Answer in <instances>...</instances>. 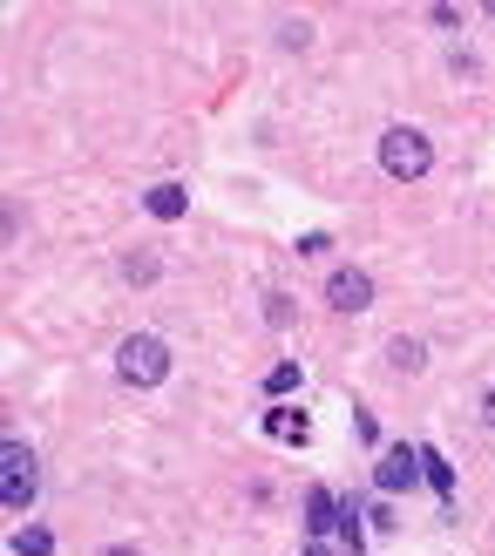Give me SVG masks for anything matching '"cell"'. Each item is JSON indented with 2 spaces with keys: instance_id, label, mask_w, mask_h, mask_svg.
Listing matches in <instances>:
<instances>
[{
  "instance_id": "cell-1",
  "label": "cell",
  "mask_w": 495,
  "mask_h": 556,
  "mask_svg": "<svg viewBox=\"0 0 495 556\" xmlns=\"http://www.w3.org/2000/svg\"><path fill=\"white\" fill-rule=\"evenodd\" d=\"M41 495V462H35V448L27 441H8L0 448V503L8 509H27Z\"/></svg>"
},
{
  "instance_id": "cell-2",
  "label": "cell",
  "mask_w": 495,
  "mask_h": 556,
  "mask_svg": "<svg viewBox=\"0 0 495 556\" xmlns=\"http://www.w3.org/2000/svg\"><path fill=\"white\" fill-rule=\"evenodd\" d=\"M428 163H434V143L421 129H388V136H380V170H388V177L415 184V177H428Z\"/></svg>"
},
{
  "instance_id": "cell-3",
  "label": "cell",
  "mask_w": 495,
  "mask_h": 556,
  "mask_svg": "<svg viewBox=\"0 0 495 556\" xmlns=\"http://www.w3.org/2000/svg\"><path fill=\"white\" fill-rule=\"evenodd\" d=\"M116 374H123L129 387H156L163 374H170V346H163L156 332H129L123 353H116Z\"/></svg>"
},
{
  "instance_id": "cell-4",
  "label": "cell",
  "mask_w": 495,
  "mask_h": 556,
  "mask_svg": "<svg viewBox=\"0 0 495 556\" xmlns=\"http://www.w3.org/2000/svg\"><path fill=\"white\" fill-rule=\"evenodd\" d=\"M373 482H380V495H401V489H415L421 482V448H380V468H373Z\"/></svg>"
},
{
  "instance_id": "cell-5",
  "label": "cell",
  "mask_w": 495,
  "mask_h": 556,
  "mask_svg": "<svg viewBox=\"0 0 495 556\" xmlns=\"http://www.w3.org/2000/svg\"><path fill=\"white\" fill-rule=\"evenodd\" d=\"M326 305H333V313H367V305H373V278L367 271H333V278H326Z\"/></svg>"
},
{
  "instance_id": "cell-6",
  "label": "cell",
  "mask_w": 495,
  "mask_h": 556,
  "mask_svg": "<svg viewBox=\"0 0 495 556\" xmlns=\"http://www.w3.org/2000/svg\"><path fill=\"white\" fill-rule=\"evenodd\" d=\"M340 516H346V503L333 489H306V536L313 543H326V530H340Z\"/></svg>"
},
{
  "instance_id": "cell-7",
  "label": "cell",
  "mask_w": 495,
  "mask_h": 556,
  "mask_svg": "<svg viewBox=\"0 0 495 556\" xmlns=\"http://www.w3.org/2000/svg\"><path fill=\"white\" fill-rule=\"evenodd\" d=\"M143 204H150V217H163V225H170V217H183V211H190V190H183V184H156Z\"/></svg>"
},
{
  "instance_id": "cell-8",
  "label": "cell",
  "mask_w": 495,
  "mask_h": 556,
  "mask_svg": "<svg viewBox=\"0 0 495 556\" xmlns=\"http://www.w3.org/2000/svg\"><path fill=\"white\" fill-rule=\"evenodd\" d=\"M265 434H271V441H306L313 428H306V414H292V407H271V414H265Z\"/></svg>"
},
{
  "instance_id": "cell-9",
  "label": "cell",
  "mask_w": 495,
  "mask_h": 556,
  "mask_svg": "<svg viewBox=\"0 0 495 556\" xmlns=\"http://www.w3.org/2000/svg\"><path fill=\"white\" fill-rule=\"evenodd\" d=\"M421 476H428L434 489H442V495H455V468L442 462V448H421Z\"/></svg>"
},
{
  "instance_id": "cell-10",
  "label": "cell",
  "mask_w": 495,
  "mask_h": 556,
  "mask_svg": "<svg viewBox=\"0 0 495 556\" xmlns=\"http://www.w3.org/2000/svg\"><path fill=\"white\" fill-rule=\"evenodd\" d=\"M14 549H21V556H48V549H54V536H48V530H21V536H14Z\"/></svg>"
},
{
  "instance_id": "cell-11",
  "label": "cell",
  "mask_w": 495,
  "mask_h": 556,
  "mask_svg": "<svg viewBox=\"0 0 495 556\" xmlns=\"http://www.w3.org/2000/svg\"><path fill=\"white\" fill-rule=\"evenodd\" d=\"M394 367L401 374H421V346L415 340H394Z\"/></svg>"
},
{
  "instance_id": "cell-12",
  "label": "cell",
  "mask_w": 495,
  "mask_h": 556,
  "mask_svg": "<svg viewBox=\"0 0 495 556\" xmlns=\"http://www.w3.org/2000/svg\"><path fill=\"white\" fill-rule=\"evenodd\" d=\"M265 387H271V394H285V387H299V367H292V359H285V367H271Z\"/></svg>"
},
{
  "instance_id": "cell-13",
  "label": "cell",
  "mask_w": 495,
  "mask_h": 556,
  "mask_svg": "<svg viewBox=\"0 0 495 556\" xmlns=\"http://www.w3.org/2000/svg\"><path fill=\"white\" fill-rule=\"evenodd\" d=\"M482 414H488V428H495V387H488V401H482Z\"/></svg>"
},
{
  "instance_id": "cell-14",
  "label": "cell",
  "mask_w": 495,
  "mask_h": 556,
  "mask_svg": "<svg viewBox=\"0 0 495 556\" xmlns=\"http://www.w3.org/2000/svg\"><path fill=\"white\" fill-rule=\"evenodd\" d=\"M306 556H333V549H326V543H306Z\"/></svg>"
},
{
  "instance_id": "cell-15",
  "label": "cell",
  "mask_w": 495,
  "mask_h": 556,
  "mask_svg": "<svg viewBox=\"0 0 495 556\" xmlns=\"http://www.w3.org/2000/svg\"><path fill=\"white\" fill-rule=\"evenodd\" d=\"M102 556H143V549H102Z\"/></svg>"
}]
</instances>
